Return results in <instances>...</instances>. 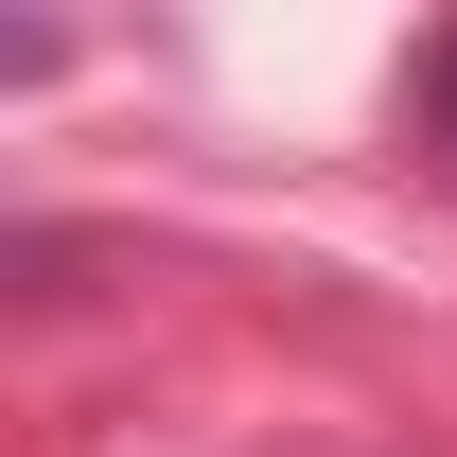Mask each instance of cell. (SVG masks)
<instances>
[{"label":"cell","instance_id":"1","mask_svg":"<svg viewBox=\"0 0 457 457\" xmlns=\"http://www.w3.org/2000/svg\"><path fill=\"white\" fill-rule=\"evenodd\" d=\"M404 123H422V141H440V159H457V18H440V36H422V71H404Z\"/></svg>","mask_w":457,"mask_h":457}]
</instances>
